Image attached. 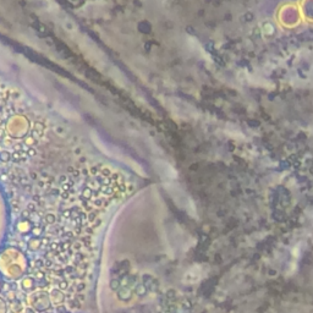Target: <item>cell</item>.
I'll return each mask as SVG.
<instances>
[{
	"mask_svg": "<svg viewBox=\"0 0 313 313\" xmlns=\"http://www.w3.org/2000/svg\"><path fill=\"white\" fill-rule=\"evenodd\" d=\"M21 81L23 86L30 92L41 100H47L51 93L50 82L44 77V75L37 69H23L21 72Z\"/></svg>",
	"mask_w": 313,
	"mask_h": 313,
	"instance_id": "1",
	"label": "cell"
},
{
	"mask_svg": "<svg viewBox=\"0 0 313 313\" xmlns=\"http://www.w3.org/2000/svg\"><path fill=\"white\" fill-rule=\"evenodd\" d=\"M14 64V56L7 47L0 43V70L9 71Z\"/></svg>",
	"mask_w": 313,
	"mask_h": 313,
	"instance_id": "2",
	"label": "cell"
}]
</instances>
